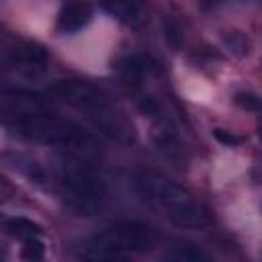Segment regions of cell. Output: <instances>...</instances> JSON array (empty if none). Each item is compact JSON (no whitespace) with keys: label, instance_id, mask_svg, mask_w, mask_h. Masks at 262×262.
Here are the masks:
<instances>
[{"label":"cell","instance_id":"cell-5","mask_svg":"<svg viewBox=\"0 0 262 262\" xmlns=\"http://www.w3.org/2000/svg\"><path fill=\"white\" fill-rule=\"evenodd\" d=\"M63 203L78 215H94L106 199L102 176L82 160H66L59 172Z\"/></svg>","mask_w":262,"mask_h":262},{"label":"cell","instance_id":"cell-14","mask_svg":"<svg viewBox=\"0 0 262 262\" xmlns=\"http://www.w3.org/2000/svg\"><path fill=\"white\" fill-rule=\"evenodd\" d=\"M14 196H16V186L8 176L0 172V203H10Z\"/></svg>","mask_w":262,"mask_h":262},{"label":"cell","instance_id":"cell-11","mask_svg":"<svg viewBox=\"0 0 262 262\" xmlns=\"http://www.w3.org/2000/svg\"><path fill=\"white\" fill-rule=\"evenodd\" d=\"M20 258L23 260H43L45 258V244L39 237H31L25 239L23 248H20Z\"/></svg>","mask_w":262,"mask_h":262},{"label":"cell","instance_id":"cell-7","mask_svg":"<svg viewBox=\"0 0 262 262\" xmlns=\"http://www.w3.org/2000/svg\"><path fill=\"white\" fill-rule=\"evenodd\" d=\"M92 20V6L88 2H70L57 14L59 33H76Z\"/></svg>","mask_w":262,"mask_h":262},{"label":"cell","instance_id":"cell-13","mask_svg":"<svg viewBox=\"0 0 262 262\" xmlns=\"http://www.w3.org/2000/svg\"><path fill=\"white\" fill-rule=\"evenodd\" d=\"M235 104L239 106V108H244V111H258L260 108V98H258V94H254V92H237L235 94Z\"/></svg>","mask_w":262,"mask_h":262},{"label":"cell","instance_id":"cell-16","mask_svg":"<svg viewBox=\"0 0 262 262\" xmlns=\"http://www.w3.org/2000/svg\"><path fill=\"white\" fill-rule=\"evenodd\" d=\"M166 41H168V45H170L172 49H176V47L180 45V41H182L180 25H176L174 20H170V23L166 25Z\"/></svg>","mask_w":262,"mask_h":262},{"label":"cell","instance_id":"cell-8","mask_svg":"<svg viewBox=\"0 0 262 262\" xmlns=\"http://www.w3.org/2000/svg\"><path fill=\"white\" fill-rule=\"evenodd\" d=\"M4 231L16 239H31V237H39L43 233V227L39 223H35L33 219L27 217H12L4 223Z\"/></svg>","mask_w":262,"mask_h":262},{"label":"cell","instance_id":"cell-3","mask_svg":"<svg viewBox=\"0 0 262 262\" xmlns=\"http://www.w3.org/2000/svg\"><path fill=\"white\" fill-rule=\"evenodd\" d=\"M47 94L80 113H86V117L102 135L119 143L135 141L133 123L94 84L82 80H57L49 86Z\"/></svg>","mask_w":262,"mask_h":262},{"label":"cell","instance_id":"cell-9","mask_svg":"<svg viewBox=\"0 0 262 262\" xmlns=\"http://www.w3.org/2000/svg\"><path fill=\"white\" fill-rule=\"evenodd\" d=\"M145 70H147V61H145L143 57H139V55L125 57V59L119 63V74H121L123 82H125V84H129V86H131V84H133V86H137V84H139V80L143 78Z\"/></svg>","mask_w":262,"mask_h":262},{"label":"cell","instance_id":"cell-6","mask_svg":"<svg viewBox=\"0 0 262 262\" xmlns=\"http://www.w3.org/2000/svg\"><path fill=\"white\" fill-rule=\"evenodd\" d=\"M100 8L131 29H141L147 23V6L143 0H100Z\"/></svg>","mask_w":262,"mask_h":262},{"label":"cell","instance_id":"cell-10","mask_svg":"<svg viewBox=\"0 0 262 262\" xmlns=\"http://www.w3.org/2000/svg\"><path fill=\"white\" fill-rule=\"evenodd\" d=\"M166 258H172V260H182V262H196V260H209L207 254H203L199 248L190 246V244H184V246H174V250H170L166 254Z\"/></svg>","mask_w":262,"mask_h":262},{"label":"cell","instance_id":"cell-1","mask_svg":"<svg viewBox=\"0 0 262 262\" xmlns=\"http://www.w3.org/2000/svg\"><path fill=\"white\" fill-rule=\"evenodd\" d=\"M0 123L12 129L16 135L35 143L55 145L80 154H92L98 149V141L92 133H88L86 129H82L72 121L49 115L39 106L2 108Z\"/></svg>","mask_w":262,"mask_h":262},{"label":"cell","instance_id":"cell-2","mask_svg":"<svg viewBox=\"0 0 262 262\" xmlns=\"http://www.w3.org/2000/svg\"><path fill=\"white\" fill-rule=\"evenodd\" d=\"M135 190L176 227L205 229L213 223V217L203 203H199L182 184L158 170H139L135 176Z\"/></svg>","mask_w":262,"mask_h":262},{"label":"cell","instance_id":"cell-4","mask_svg":"<svg viewBox=\"0 0 262 262\" xmlns=\"http://www.w3.org/2000/svg\"><path fill=\"white\" fill-rule=\"evenodd\" d=\"M156 242L149 225L139 221H117L96 231L82 246V256L90 260H117L135 252H147Z\"/></svg>","mask_w":262,"mask_h":262},{"label":"cell","instance_id":"cell-17","mask_svg":"<svg viewBox=\"0 0 262 262\" xmlns=\"http://www.w3.org/2000/svg\"><path fill=\"white\" fill-rule=\"evenodd\" d=\"M4 256H6V250H4V248H2V244H0V260H2Z\"/></svg>","mask_w":262,"mask_h":262},{"label":"cell","instance_id":"cell-12","mask_svg":"<svg viewBox=\"0 0 262 262\" xmlns=\"http://www.w3.org/2000/svg\"><path fill=\"white\" fill-rule=\"evenodd\" d=\"M223 41H225V45H227L235 55H246V53L250 51V41H248V37H246L244 33H239V31H231V33L223 35Z\"/></svg>","mask_w":262,"mask_h":262},{"label":"cell","instance_id":"cell-15","mask_svg":"<svg viewBox=\"0 0 262 262\" xmlns=\"http://www.w3.org/2000/svg\"><path fill=\"white\" fill-rule=\"evenodd\" d=\"M213 137H215L219 143H223V145H229V147H233V145H239V143L244 141V137H242V135H235V133H231V131H225V129H213Z\"/></svg>","mask_w":262,"mask_h":262}]
</instances>
